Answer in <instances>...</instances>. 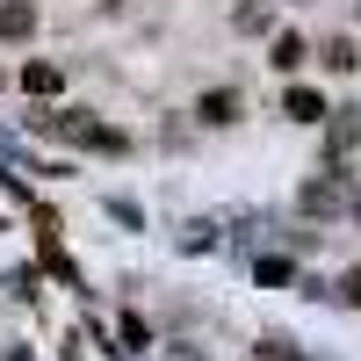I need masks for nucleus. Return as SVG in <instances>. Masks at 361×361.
<instances>
[{
	"mask_svg": "<svg viewBox=\"0 0 361 361\" xmlns=\"http://www.w3.org/2000/svg\"><path fill=\"white\" fill-rule=\"evenodd\" d=\"M51 137H73V145H102V152H123V137H116L109 123H94L87 109H66V116H44Z\"/></svg>",
	"mask_w": 361,
	"mask_h": 361,
	"instance_id": "nucleus-1",
	"label": "nucleus"
},
{
	"mask_svg": "<svg viewBox=\"0 0 361 361\" xmlns=\"http://www.w3.org/2000/svg\"><path fill=\"white\" fill-rule=\"evenodd\" d=\"M0 37H8V44L37 37V8H29V0H8V8H0Z\"/></svg>",
	"mask_w": 361,
	"mask_h": 361,
	"instance_id": "nucleus-2",
	"label": "nucleus"
},
{
	"mask_svg": "<svg viewBox=\"0 0 361 361\" xmlns=\"http://www.w3.org/2000/svg\"><path fill=\"white\" fill-rule=\"evenodd\" d=\"M304 209H311V217H325V209H354V217H361V202H347L333 180H311V188H304Z\"/></svg>",
	"mask_w": 361,
	"mask_h": 361,
	"instance_id": "nucleus-3",
	"label": "nucleus"
},
{
	"mask_svg": "<svg viewBox=\"0 0 361 361\" xmlns=\"http://www.w3.org/2000/svg\"><path fill=\"white\" fill-rule=\"evenodd\" d=\"M289 116H296V123H318V116H325V102L311 94V87H289V102H282Z\"/></svg>",
	"mask_w": 361,
	"mask_h": 361,
	"instance_id": "nucleus-4",
	"label": "nucleus"
},
{
	"mask_svg": "<svg viewBox=\"0 0 361 361\" xmlns=\"http://www.w3.org/2000/svg\"><path fill=\"white\" fill-rule=\"evenodd\" d=\"M231 116H238V94H231V87L202 94V123H231Z\"/></svg>",
	"mask_w": 361,
	"mask_h": 361,
	"instance_id": "nucleus-5",
	"label": "nucleus"
},
{
	"mask_svg": "<svg viewBox=\"0 0 361 361\" xmlns=\"http://www.w3.org/2000/svg\"><path fill=\"white\" fill-rule=\"evenodd\" d=\"M347 145H361V109H340L333 123V152H347Z\"/></svg>",
	"mask_w": 361,
	"mask_h": 361,
	"instance_id": "nucleus-6",
	"label": "nucleus"
},
{
	"mask_svg": "<svg viewBox=\"0 0 361 361\" xmlns=\"http://www.w3.org/2000/svg\"><path fill=\"white\" fill-rule=\"evenodd\" d=\"M22 87H29V94H58V66H44V58H37V66L22 73Z\"/></svg>",
	"mask_w": 361,
	"mask_h": 361,
	"instance_id": "nucleus-7",
	"label": "nucleus"
},
{
	"mask_svg": "<svg viewBox=\"0 0 361 361\" xmlns=\"http://www.w3.org/2000/svg\"><path fill=\"white\" fill-rule=\"evenodd\" d=\"M253 275H260V282H267V289H282V282H289V275H296V267H289V260H282V253H267V260H260V267H253Z\"/></svg>",
	"mask_w": 361,
	"mask_h": 361,
	"instance_id": "nucleus-8",
	"label": "nucleus"
},
{
	"mask_svg": "<svg viewBox=\"0 0 361 361\" xmlns=\"http://www.w3.org/2000/svg\"><path fill=\"white\" fill-rule=\"evenodd\" d=\"M275 66H282V73L304 66V37H275Z\"/></svg>",
	"mask_w": 361,
	"mask_h": 361,
	"instance_id": "nucleus-9",
	"label": "nucleus"
},
{
	"mask_svg": "<svg viewBox=\"0 0 361 361\" xmlns=\"http://www.w3.org/2000/svg\"><path fill=\"white\" fill-rule=\"evenodd\" d=\"M354 58H361V51H354L347 37H340V44H325V66H333V73H347V66H354Z\"/></svg>",
	"mask_w": 361,
	"mask_h": 361,
	"instance_id": "nucleus-10",
	"label": "nucleus"
},
{
	"mask_svg": "<svg viewBox=\"0 0 361 361\" xmlns=\"http://www.w3.org/2000/svg\"><path fill=\"white\" fill-rule=\"evenodd\" d=\"M260 361H304V354H296L289 340H267V347H260Z\"/></svg>",
	"mask_w": 361,
	"mask_h": 361,
	"instance_id": "nucleus-11",
	"label": "nucleus"
},
{
	"mask_svg": "<svg viewBox=\"0 0 361 361\" xmlns=\"http://www.w3.org/2000/svg\"><path fill=\"white\" fill-rule=\"evenodd\" d=\"M340 296H347V304H361V267H354V275L340 282Z\"/></svg>",
	"mask_w": 361,
	"mask_h": 361,
	"instance_id": "nucleus-12",
	"label": "nucleus"
}]
</instances>
